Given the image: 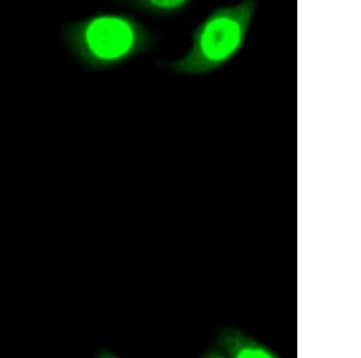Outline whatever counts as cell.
Returning <instances> with one entry per match:
<instances>
[{"label":"cell","mask_w":361,"mask_h":358,"mask_svg":"<svg viewBox=\"0 0 361 358\" xmlns=\"http://www.w3.org/2000/svg\"><path fill=\"white\" fill-rule=\"evenodd\" d=\"M63 39L71 56L90 71L130 62L157 45L156 34L127 13H97L69 22Z\"/></svg>","instance_id":"obj_1"},{"label":"cell","mask_w":361,"mask_h":358,"mask_svg":"<svg viewBox=\"0 0 361 358\" xmlns=\"http://www.w3.org/2000/svg\"><path fill=\"white\" fill-rule=\"evenodd\" d=\"M257 10V0H240L214 8L194 29L187 52L159 66L173 74L190 76L222 69L245 49Z\"/></svg>","instance_id":"obj_2"},{"label":"cell","mask_w":361,"mask_h":358,"mask_svg":"<svg viewBox=\"0 0 361 358\" xmlns=\"http://www.w3.org/2000/svg\"><path fill=\"white\" fill-rule=\"evenodd\" d=\"M205 357L279 358L269 346L255 340L243 330L228 327L218 334L214 345L204 354Z\"/></svg>","instance_id":"obj_3"},{"label":"cell","mask_w":361,"mask_h":358,"mask_svg":"<svg viewBox=\"0 0 361 358\" xmlns=\"http://www.w3.org/2000/svg\"><path fill=\"white\" fill-rule=\"evenodd\" d=\"M118 3L151 16H176L185 11L194 0H117Z\"/></svg>","instance_id":"obj_4"}]
</instances>
